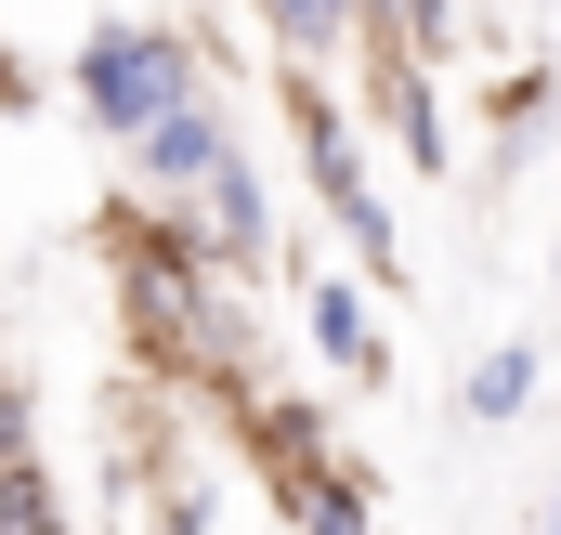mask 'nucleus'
Returning a JSON list of instances; mask_svg holds the SVG:
<instances>
[{"instance_id": "4468645a", "label": "nucleus", "mask_w": 561, "mask_h": 535, "mask_svg": "<svg viewBox=\"0 0 561 535\" xmlns=\"http://www.w3.org/2000/svg\"><path fill=\"white\" fill-rule=\"evenodd\" d=\"M549 287H561V236H549Z\"/></svg>"}, {"instance_id": "ddd939ff", "label": "nucleus", "mask_w": 561, "mask_h": 535, "mask_svg": "<svg viewBox=\"0 0 561 535\" xmlns=\"http://www.w3.org/2000/svg\"><path fill=\"white\" fill-rule=\"evenodd\" d=\"M536 535H561V483H549V510H536Z\"/></svg>"}, {"instance_id": "0eeeda50", "label": "nucleus", "mask_w": 561, "mask_h": 535, "mask_svg": "<svg viewBox=\"0 0 561 535\" xmlns=\"http://www.w3.org/2000/svg\"><path fill=\"white\" fill-rule=\"evenodd\" d=\"M300 340H313L340 379H392V340H379L366 274H313V262H300Z\"/></svg>"}, {"instance_id": "f8f14e48", "label": "nucleus", "mask_w": 561, "mask_h": 535, "mask_svg": "<svg viewBox=\"0 0 561 535\" xmlns=\"http://www.w3.org/2000/svg\"><path fill=\"white\" fill-rule=\"evenodd\" d=\"M0 105H26V53H0Z\"/></svg>"}, {"instance_id": "dca6fc26", "label": "nucleus", "mask_w": 561, "mask_h": 535, "mask_svg": "<svg viewBox=\"0 0 561 535\" xmlns=\"http://www.w3.org/2000/svg\"><path fill=\"white\" fill-rule=\"evenodd\" d=\"M0 379H13V366H0Z\"/></svg>"}, {"instance_id": "9d476101", "label": "nucleus", "mask_w": 561, "mask_h": 535, "mask_svg": "<svg viewBox=\"0 0 561 535\" xmlns=\"http://www.w3.org/2000/svg\"><path fill=\"white\" fill-rule=\"evenodd\" d=\"M549 105H561V79H549V66H523V79H496V92H483V118H496V170H523V157H536Z\"/></svg>"}, {"instance_id": "1a4fd4ad", "label": "nucleus", "mask_w": 561, "mask_h": 535, "mask_svg": "<svg viewBox=\"0 0 561 535\" xmlns=\"http://www.w3.org/2000/svg\"><path fill=\"white\" fill-rule=\"evenodd\" d=\"M536 392H549V353H536V340H496V353H470L457 418H470V431H523V418H536Z\"/></svg>"}, {"instance_id": "7ed1b4c3", "label": "nucleus", "mask_w": 561, "mask_h": 535, "mask_svg": "<svg viewBox=\"0 0 561 535\" xmlns=\"http://www.w3.org/2000/svg\"><path fill=\"white\" fill-rule=\"evenodd\" d=\"M275 118L300 144V196H313V223L353 249L366 287H405V209L379 196V132L353 118V79L340 66H275Z\"/></svg>"}, {"instance_id": "20e7f679", "label": "nucleus", "mask_w": 561, "mask_h": 535, "mask_svg": "<svg viewBox=\"0 0 561 535\" xmlns=\"http://www.w3.org/2000/svg\"><path fill=\"white\" fill-rule=\"evenodd\" d=\"M196 92H209V39L170 26V13H92L79 53H66V105L92 118V144H118V157L157 118H183Z\"/></svg>"}, {"instance_id": "2eb2a0df", "label": "nucleus", "mask_w": 561, "mask_h": 535, "mask_svg": "<svg viewBox=\"0 0 561 535\" xmlns=\"http://www.w3.org/2000/svg\"><path fill=\"white\" fill-rule=\"evenodd\" d=\"M510 535H536V523H510Z\"/></svg>"}, {"instance_id": "423d86ee", "label": "nucleus", "mask_w": 561, "mask_h": 535, "mask_svg": "<svg viewBox=\"0 0 561 535\" xmlns=\"http://www.w3.org/2000/svg\"><path fill=\"white\" fill-rule=\"evenodd\" d=\"M353 118L379 132V157H405L419 183L457 170V118H444V66L431 53H353Z\"/></svg>"}, {"instance_id": "f03ea898", "label": "nucleus", "mask_w": 561, "mask_h": 535, "mask_svg": "<svg viewBox=\"0 0 561 535\" xmlns=\"http://www.w3.org/2000/svg\"><path fill=\"white\" fill-rule=\"evenodd\" d=\"M131 209H157L183 249H209V262L262 274L287 249V209H275V170L249 157V132L222 118V92H196L183 118H157L131 144Z\"/></svg>"}, {"instance_id": "9b49d317", "label": "nucleus", "mask_w": 561, "mask_h": 535, "mask_svg": "<svg viewBox=\"0 0 561 535\" xmlns=\"http://www.w3.org/2000/svg\"><path fill=\"white\" fill-rule=\"evenodd\" d=\"M0 535H79V523H66V483L39 470V444L0 457Z\"/></svg>"}, {"instance_id": "6e6552de", "label": "nucleus", "mask_w": 561, "mask_h": 535, "mask_svg": "<svg viewBox=\"0 0 561 535\" xmlns=\"http://www.w3.org/2000/svg\"><path fill=\"white\" fill-rule=\"evenodd\" d=\"M249 26L275 39V66H340L366 53V0H249Z\"/></svg>"}, {"instance_id": "f257e3e1", "label": "nucleus", "mask_w": 561, "mask_h": 535, "mask_svg": "<svg viewBox=\"0 0 561 535\" xmlns=\"http://www.w3.org/2000/svg\"><path fill=\"white\" fill-rule=\"evenodd\" d=\"M105 249H118V327L131 353L170 379V392H209V405H249L262 392V327H249V274L183 249L157 209H105Z\"/></svg>"}, {"instance_id": "39448f33", "label": "nucleus", "mask_w": 561, "mask_h": 535, "mask_svg": "<svg viewBox=\"0 0 561 535\" xmlns=\"http://www.w3.org/2000/svg\"><path fill=\"white\" fill-rule=\"evenodd\" d=\"M236 431H249V444H262V470H275V523H287V535H392L379 470H366V457H340L313 405L249 392V405H236Z\"/></svg>"}]
</instances>
